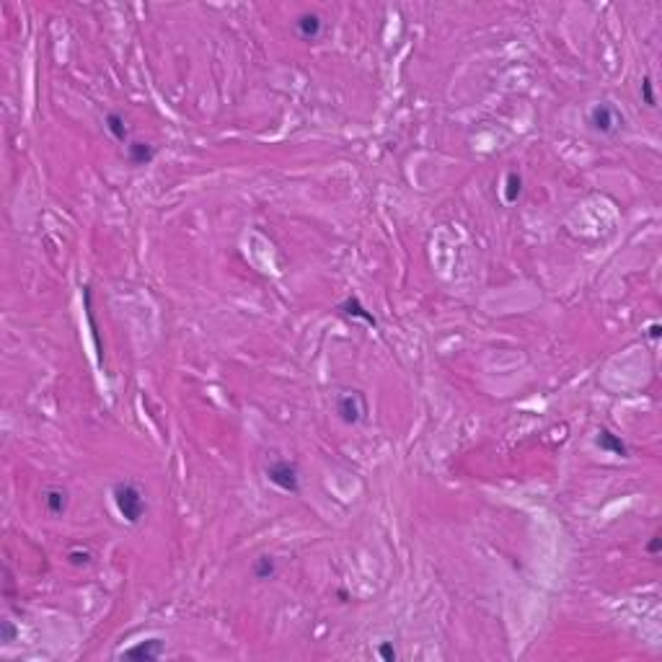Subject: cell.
I'll return each mask as SVG.
<instances>
[{"instance_id":"obj_1","label":"cell","mask_w":662,"mask_h":662,"mask_svg":"<svg viewBox=\"0 0 662 662\" xmlns=\"http://www.w3.org/2000/svg\"><path fill=\"white\" fill-rule=\"evenodd\" d=\"M112 500H114V504H117V512H119L130 525H137V523L148 515V500H145L142 489L135 482H117L114 484Z\"/></svg>"},{"instance_id":"obj_2","label":"cell","mask_w":662,"mask_h":662,"mask_svg":"<svg viewBox=\"0 0 662 662\" xmlns=\"http://www.w3.org/2000/svg\"><path fill=\"white\" fill-rule=\"evenodd\" d=\"M587 124H590L593 133L603 135V137H616L624 130V114L618 112L613 104L603 101V104H595L587 112Z\"/></svg>"},{"instance_id":"obj_3","label":"cell","mask_w":662,"mask_h":662,"mask_svg":"<svg viewBox=\"0 0 662 662\" xmlns=\"http://www.w3.org/2000/svg\"><path fill=\"white\" fill-rule=\"evenodd\" d=\"M264 473H266V479L275 484L280 492L300 494V471H298V466H295L293 461H287V458H275V461L266 464Z\"/></svg>"},{"instance_id":"obj_4","label":"cell","mask_w":662,"mask_h":662,"mask_svg":"<svg viewBox=\"0 0 662 662\" xmlns=\"http://www.w3.org/2000/svg\"><path fill=\"white\" fill-rule=\"evenodd\" d=\"M337 414L344 425H359L368 416V401L359 391H344L337 396Z\"/></svg>"},{"instance_id":"obj_5","label":"cell","mask_w":662,"mask_h":662,"mask_svg":"<svg viewBox=\"0 0 662 662\" xmlns=\"http://www.w3.org/2000/svg\"><path fill=\"white\" fill-rule=\"evenodd\" d=\"M163 654H166V642L163 639H158V636H153V639H142V642L133 644V647H127L122 652V657H127V660H161Z\"/></svg>"},{"instance_id":"obj_6","label":"cell","mask_w":662,"mask_h":662,"mask_svg":"<svg viewBox=\"0 0 662 662\" xmlns=\"http://www.w3.org/2000/svg\"><path fill=\"white\" fill-rule=\"evenodd\" d=\"M295 34L303 42H316L323 34V19L313 10H305L295 19Z\"/></svg>"},{"instance_id":"obj_7","label":"cell","mask_w":662,"mask_h":662,"mask_svg":"<svg viewBox=\"0 0 662 662\" xmlns=\"http://www.w3.org/2000/svg\"><path fill=\"white\" fill-rule=\"evenodd\" d=\"M595 443H597V448H600V450H606V453L618 455V458H629V448H626V443L621 440V435L611 432L608 427H600V432H597Z\"/></svg>"},{"instance_id":"obj_8","label":"cell","mask_w":662,"mask_h":662,"mask_svg":"<svg viewBox=\"0 0 662 662\" xmlns=\"http://www.w3.org/2000/svg\"><path fill=\"white\" fill-rule=\"evenodd\" d=\"M127 161L133 163V166H151L153 161H155V148H153L151 142H142V140H133L127 142Z\"/></svg>"},{"instance_id":"obj_9","label":"cell","mask_w":662,"mask_h":662,"mask_svg":"<svg viewBox=\"0 0 662 662\" xmlns=\"http://www.w3.org/2000/svg\"><path fill=\"white\" fill-rule=\"evenodd\" d=\"M42 500H44V507H47L49 515H65L70 497H67V492L62 486H49V489H44Z\"/></svg>"},{"instance_id":"obj_10","label":"cell","mask_w":662,"mask_h":662,"mask_svg":"<svg viewBox=\"0 0 662 662\" xmlns=\"http://www.w3.org/2000/svg\"><path fill=\"white\" fill-rule=\"evenodd\" d=\"M339 311H341V313H347V316H352V319H359V321H365L368 326H378L375 316H373V313H368V308L359 303V298H355V295H350L347 300H341V303H339Z\"/></svg>"},{"instance_id":"obj_11","label":"cell","mask_w":662,"mask_h":662,"mask_svg":"<svg viewBox=\"0 0 662 662\" xmlns=\"http://www.w3.org/2000/svg\"><path fill=\"white\" fill-rule=\"evenodd\" d=\"M104 127L109 130V135H112L117 142H127V140H130V127H127V119H124L119 112H109V114H106Z\"/></svg>"},{"instance_id":"obj_12","label":"cell","mask_w":662,"mask_h":662,"mask_svg":"<svg viewBox=\"0 0 662 662\" xmlns=\"http://www.w3.org/2000/svg\"><path fill=\"white\" fill-rule=\"evenodd\" d=\"M251 575H254L256 579H262V582H266V579H275L277 577V559L275 557H259L254 559V564H251Z\"/></svg>"},{"instance_id":"obj_13","label":"cell","mask_w":662,"mask_h":662,"mask_svg":"<svg viewBox=\"0 0 662 662\" xmlns=\"http://www.w3.org/2000/svg\"><path fill=\"white\" fill-rule=\"evenodd\" d=\"M520 192H523V179H520V173H507V181H504V202H518V197H520Z\"/></svg>"},{"instance_id":"obj_14","label":"cell","mask_w":662,"mask_h":662,"mask_svg":"<svg viewBox=\"0 0 662 662\" xmlns=\"http://www.w3.org/2000/svg\"><path fill=\"white\" fill-rule=\"evenodd\" d=\"M642 101L650 106V109H654V106H657V99H654V85H652V80H650V78H644V80H642Z\"/></svg>"},{"instance_id":"obj_15","label":"cell","mask_w":662,"mask_h":662,"mask_svg":"<svg viewBox=\"0 0 662 662\" xmlns=\"http://www.w3.org/2000/svg\"><path fill=\"white\" fill-rule=\"evenodd\" d=\"M378 657L386 662H396L398 652H396V647H393V642H380L378 644Z\"/></svg>"},{"instance_id":"obj_16","label":"cell","mask_w":662,"mask_h":662,"mask_svg":"<svg viewBox=\"0 0 662 662\" xmlns=\"http://www.w3.org/2000/svg\"><path fill=\"white\" fill-rule=\"evenodd\" d=\"M19 636V629L13 626V621H3V626H0V642H13Z\"/></svg>"},{"instance_id":"obj_17","label":"cell","mask_w":662,"mask_h":662,"mask_svg":"<svg viewBox=\"0 0 662 662\" xmlns=\"http://www.w3.org/2000/svg\"><path fill=\"white\" fill-rule=\"evenodd\" d=\"M647 551H650V554H657V551H660V536H654V538L647 543Z\"/></svg>"},{"instance_id":"obj_18","label":"cell","mask_w":662,"mask_h":662,"mask_svg":"<svg viewBox=\"0 0 662 662\" xmlns=\"http://www.w3.org/2000/svg\"><path fill=\"white\" fill-rule=\"evenodd\" d=\"M650 337H652V339H660V323H652V326H650Z\"/></svg>"}]
</instances>
